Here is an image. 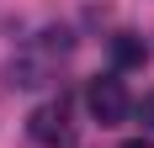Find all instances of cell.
Here are the masks:
<instances>
[{"mask_svg": "<svg viewBox=\"0 0 154 148\" xmlns=\"http://www.w3.org/2000/svg\"><path fill=\"white\" fill-rule=\"evenodd\" d=\"M32 138L48 143V148H64L69 138H75V127H69V106H64V101L37 106V111H32Z\"/></svg>", "mask_w": 154, "mask_h": 148, "instance_id": "obj_2", "label": "cell"}, {"mask_svg": "<svg viewBox=\"0 0 154 148\" xmlns=\"http://www.w3.org/2000/svg\"><path fill=\"white\" fill-rule=\"evenodd\" d=\"M85 106H91V117L101 122V127H117V122H128V90L117 74H101V79H91V90H85Z\"/></svg>", "mask_w": 154, "mask_h": 148, "instance_id": "obj_1", "label": "cell"}, {"mask_svg": "<svg viewBox=\"0 0 154 148\" xmlns=\"http://www.w3.org/2000/svg\"><path fill=\"white\" fill-rule=\"evenodd\" d=\"M122 148H154V143H143V138H133V143H122Z\"/></svg>", "mask_w": 154, "mask_h": 148, "instance_id": "obj_5", "label": "cell"}, {"mask_svg": "<svg viewBox=\"0 0 154 148\" xmlns=\"http://www.w3.org/2000/svg\"><path fill=\"white\" fill-rule=\"evenodd\" d=\"M112 53H117V64H143V48L133 43V37H117V43H112Z\"/></svg>", "mask_w": 154, "mask_h": 148, "instance_id": "obj_3", "label": "cell"}, {"mask_svg": "<svg viewBox=\"0 0 154 148\" xmlns=\"http://www.w3.org/2000/svg\"><path fill=\"white\" fill-rule=\"evenodd\" d=\"M138 122H143V127H149V132H154V90H149V95H143V101H138Z\"/></svg>", "mask_w": 154, "mask_h": 148, "instance_id": "obj_4", "label": "cell"}]
</instances>
